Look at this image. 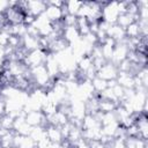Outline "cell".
<instances>
[{
  "label": "cell",
  "instance_id": "obj_12",
  "mask_svg": "<svg viewBox=\"0 0 148 148\" xmlns=\"http://www.w3.org/2000/svg\"><path fill=\"white\" fill-rule=\"evenodd\" d=\"M44 14H45V16L47 17V20H49L51 23L61 21L62 17H64V15H65L64 8H59V7L49 5V3H47V6H46V9H45Z\"/></svg>",
  "mask_w": 148,
  "mask_h": 148
},
{
  "label": "cell",
  "instance_id": "obj_20",
  "mask_svg": "<svg viewBox=\"0 0 148 148\" xmlns=\"http://www.w3.org/2000/svg\"><path fill=\"white\" fill-rule=\"evenodd\" d=\"M81 6H82V2L81 1H73V0L72 1H67L64 5V13L65 14L77 16Z\"/></svg>",
  "mask_w": 148,
  "mask_h": 148
},
{
  "label": "cell",
  "instance_id": "obj_25",
  "mask_svg": "<svg viewBox=\"0 0 148 148\" xmlns=\"http://www.w3.org/2000/svg\"><path fill=\"white\" fill-rule=\"evenodd\" d=\"M14 117H12L8 113H5L3 116L0 117V127L3 131H13V125H14Z\"/></svg>",
  "mask_w": 148,
  "mask_h": 148
},
{
  "label": "cell",
  "instance_id": "obj_13",
  "mask_svg": "<svg viewBox=\"0 0 148 148\" xmlns=\"http://www.w3.org/2000/svg\"><path fill=\"white\" fill-rule=\"evenodd\" d=\"M13 147L14 148H36V142L29 135H20L15 133Z\"/></svg>",
  "mask_w": 148,
  "mask_h": 148
},
{
  "label": "cell",
  "instance_id": "obj_10",
  "mask_svg": "<svg viewBox=\"0 0 148 148\" xmlns=\"http://www.w3.org/2000/svg\"><path fill=\"white\" fill-rule=\"evenodd\" d=\"M106 35H108L109 38L113 39L116 43H120V42H123V40L126 39L125 29H123L121 27H119L117 23L109 24V27L106 29Z\"/></svg>",
  "mask_w": 148,
  "mask_h": 148
},
{
  "label": "cell",
  "instance_id": "obj_9",
  "mask_svg": "<svg viewBox=\"0 0 148 148\" xmlns=\"http://www.w3.org/2000/svg\"><path fill=\"white\" fill-rule=\"evenodd\" d=\"M45 131H46V139L51 142V143H56V145H60L65 138L62 135L61 128L54 125H46L45 126Z\"/></svg>",
  "mask_w": 148,
  "mask_h": 148
},
{
  "label": "cell",
  "instance_id": "obj_21",
  "mask_svg": "<svg viewBox=\"0 0 148 148\" xmlns=\"http://www.w3.org/2000/svg\"><path fill=\"white\" fill-rule=\"evenodd\" d=\"M125 35L126 38L128 39H136L141 36V31H140V27L138 24V22H133L131 23L126 29H125Z\"/></svg>",
  "mask_w": 148,
  "mask_h": 148
},
{
  "label": "cell",
  "instance_id": "obj_1",
  "mask_svg": "<svg viewBox=\"0 0 148 148\" xmlns=\"http://www.w3.org/2000/svg\"><path fill=\"white\" fill-rule=\"evenodd\" d=\"M47 54H49V52H46L42 49H37V50L28 52L23 62L25 64V66L28 68H34V67L44 65V62L47 58Z\"/></svg>",
  "mask_w": 148,
  "mask_h": 148
},
{
  "label": "cell",
  "instance_id": "obj_26",
  "mask_svg": "<svg viewBox=\"0 0 148 148\" xmlns=\"http://www.w3.org/2000/svg\"><path fill=\"white\" fill-rule=\"evenodd\" d=\"M110 148H126L125 147V140L124 139H118L114 138L110 143H109Z\"/></svg>",
  "mask_w": 148,
  "mask_h": 148
},
{
  "label": "cell",
  "instance_id": "obj_16",
  "mask_svg": "<svg viewBox=\"0 0 148 148\" xmlns=\"http://www.w3.org/2000/svg\"><path fill=\"white\" fill-rule=\"evenodd\" d=\"M114 45H116V42H114L113 39L109 38V37H108L102 44H99L101 51H102V56H103V58H104L106 61H110V60H111Z\"/></svg>",
  "mask_w": 148,
  "mask_h": 148
},
{
  "label": "cell",
  "instance_id": "obj_11",
  "mask_svg": "<svg viewBox=\"0 0 148 148\" xmlns=\"http://www.w3.org/2000/svg\"><path fill=\"white\" fill-rule=\"evenodd\" d=\"M116 82L121 86L124 89H134L135 86V76L127 72H119L116 79Z\"/></svg>",
  "mask_w": 148,
  "mask_h": 148
},
{
  "label": "cell",
  "instance_id": "obj_22",
  "mask_svg": "<svg viewBox=\"0 0 148 148\" xmlns=\"http://www.w3.org/2000/svg\"><path fill=\"white\" fill-rule=\"evenodd\" d=\"M135 21H136V17H134L133 15H131L128 13H121V14H119L116 23L119 27H121L123 29H126L131 23H133Z\"/></svg>",
  "mask_w": 148,
  "mask_h": 148
},
{
  "label": "cell",
  "instance_id": "obj_4",
  "mask_svg": "<svg viewBox=\"0 0 148 148\" xmlns=\"http://www.w3.org/2000/svg\"><path fill=\"white\" fill-rule=\"evenodd\" d=\"M128 47L126 44V39L120 42V43H116L113 52H112V57H111V62L114 64L116 66H118L121 61H124L125 59H127V54H128Z\"/></svg>",
  "mask_w": 148,
  "mask_h": 148
},
{
  "label": "cell",
  "instance_id": "obj_15",
  "mask_svg": "<svg viewBox=\"0 0 148 148\" xmlns=\"http://www.w3.org/2000/svg\"><path fill=\"white\" fill-rule=\"evenodd\" d=\"M22 47L27 52L39 49V37L38 36H32V35H29V34L24 35L22 37Z\"/></svg>",
  "mask_w": 148,
  "mask_h": 148
},
{
  "label": "cell",
  "instance_id": "obj_17",
  "mask_svg": "<svg viewBox=\"0 0 148 148\" xmlns=\"http://www.w3.org/2000/svg\"><path fill=\"white\" fill-rule=\"evenodd\" d=\"M99 98V97H98ZM119 105V103L110 101V99H104V98H99L98 101V108H99V112L102 113H108V112H113L117 106Z\"/></svg>",
  "mask_w": 148,
  "mask_h": 148
},
{
  "label": "cell",
  "instance_id": "obj_19",
  "mask_svg": "<svg viewBox=\"0 0 148 148\" xmlns=\"http://www.w3.org/2000/svg\"><path fill=\"white\" fill-rule=\"evenodd\" d=\"M29 136L36 142L38 143L42 140L46 139V131H45V126H36L31 128V132L29 134Z\"/></svg>",
  "mask_w": 148,
  "mask_h": 148
},
{
  "label": "cell",
  "instance_id": "obj_3",
  "mask_svg": "<svg viewBox=\"0 0 148 148\" xmlns=\"http://www.w3.org/2000/svg\"><path fill=\"white\" fill-rule=\"evenodd\" d=\"M119 71H118V67L112 64L111 61H106L96 73V76L110 82V81H114L117 79V75H118Z\"/></svg>",
  "mask_w": 148,
  "mask_h": 148
},
{
  "label": "cell",
  "instance_id": "obj_24",
  "mask_svg": "<svg viewBox=\"0 0 148 148\" xmlns=\"http://www.w3.org/2000/svg\"><path fill=\"white\" fill-rule=\"evenodd\" d=\"M90 82H91V86H92L96 95H99L102 91H104L108 88V81H105L98 76H95Z\"/></svg>",
  "mask_w": 148,
  "mask_h": 148
},
{
  "label": "cell",
  "instance_id": "obj_6",
  "mask_svg": "<svg viewBox=\"0 0 148 148\" xmlns=\"http://www.w3.org/2000/svg\"><path fill=\"white\" fill-rule=\"evenodd\" d=\"M3 16H5L7 23H9V24H18V23H23L24 13L22 12V9L16 3V6L9 7Z\"/></svg>",
  "mask_w": 148,
  "mask_h": 148
},
{
  "label": "cell",
  "instance_id": "obj_27",
  "mask_svg": "<svg viewBox=\"0 0 148 148\" xmlns=\"http://www.w3.org/2000/svg\"><path fill=\"white\" fill-rule=\"evenodd\" d=\"M9 1L6 0H0V15H5V13L8 10L9 8Z\"/></svg>",
  "mask_w": 148,
  "mask_h": 148
},
{
  "label": "cell",
  "instance_id": "obj_2",
  "mask_svg": "<svg viewBox=\"0 0 148 148\" xmlns=\"http://www.w3.org/2000/svg\"><path fill=\"white\" fill-rule=\"evenodd\" d=\"M119 16V9H118V2H104L102 7V14L101 20L104 21L108 24H113L117 22V18Z\"/></svg>",
  "mask_w": 148,
  "mask_h": 148
},
{
  "label": "cell",
  "instance_id": "obj_14",
  "mask_svg": "<svg viewBox=\"0 0 148 148\" xmlns=\"http://www.w3.org/2000/svg\"><path fill=\"white\" fill-rule=\"evenodd\" d=\"M61 37L68 43V45H72L81 38V35L76 27H65Z\"/></svg>",
  "mask_w": 148,
  "mask_h": 148
},
{
  "label": "cell",
  "instance_id": "obj_5",
  "mask_svg": "<svg viewBox=\"0 0 148 148\" xmlns=\"http://www.w3.org/2000/svg\"><path fill=\"white\" fill-rule=\"evenodd\" d=\"M24 118H25L27 123H28L31 127H36V126H46V125H47L46 117H45V114L42 112V110H35V111L25 112Z\"/></svg>",
  "mask_w": 148,
  "mask_h": 148
},
{
  "label": "cell",
  "instance_id": "obj_8",
  "mask_svg": "<svg viewBox=\"0 0 148 148\" xmlns=\"http://www.w3.org/2000/svg\"><path fill=\"white\" fill-rule=\"evenodd\" d=\"M25 112H23L22 114L17 116L15 119H14V125H13V131L16 133V134H20V135H29L30 132H31V126L27 123L25 118Z\"/></svg>",
  "mask_w": 148,
  "mask_h": 148
},
{
  "label": "cell",
  "instance_id": "obj_28",
  "mask_svg": "<svg viewBox=\"0 0 148 148\" xmlns=\"http://www.w3.org/2000/svg\"><path fill=\"white\" fill-rule=\"evenodd\" d=\"M135 148H148L147 140H142L140 138L135 139Z\"/></svg>",
  "mask_w": 148,
  "mask_h": 148
},
{
  "label": "cell",
  "instance_id": "obj_7",
  "mask_svg": "<svg viewBox=\"0 0 148 148\" xmlns=\"http://www.w3.org/2000/svg\"><path fill=\"white\" fill-rule=\"evenodd\" d=\"M44 66L49 73V75L53 79L57 80L58 77H60V69H59V62L56 58V56L53 53H49L47 58L44 62Z\"/></svg>",
  "mask_w": 148,
  "mask_h": 148
},
{
  "label": "cell",
  "instance_id": "obj_18",
  "mask_svg": "<svg viewBox=\"0 0 148 148\" xmlns=\"http://www.w3.org/2000/svg\"><path fill=\"white\" fill-rule=\"evenodd\" d=\"M15 132L14 131H6L0 134V148H10L13 147Z\"/></svg>",
  "mask_w": 148,
  "mask_h": 148
},
{
  "label": "cell",
  "instance_id": "obj_23",
  "mask_svg": "<svg viewBox=\"0 0 148 148\" xmlns=\"http://www.w3.org/2000/svg\"><path fill=\"white\" fill-rule=\"evenodd\" d=\"M76 28L81 35V37L88 35L90 31V23L86 17H79L77 16V21H76Z\"/></svg>",
  "mask_w": 148,
  "mask_h": 148
}]
</instances>
